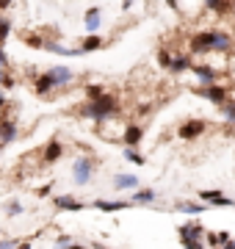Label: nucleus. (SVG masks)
Segmentation results:
<instances>
[{
  "instance_id": "obj_32",
  "label": "nucleus",
  "mask_w": 235,
  "mask_h": 249,
  "mask_svg": "<svg viewBox=\"0 0 235 249\" xmlns=\"http://www.w3.org/2000/svg\"><path fill=\"white\" fill-rule=\"evenodd\" d=\"M25 45L28 47H36V50H45V39H42L39 34H28L25 36Z\"/></svg>"
},
{
  "instance_id": "obj_47",
  "label": "nucleus",
  "mask_w": 235,
  "mask_h": 249,
  "mask_svg": "<svg viewBox=\"0 0 235 249\" xmlns=\"http://www.w3.org/2000/svg\"><path fill=\"white\" fill-rule=\"evenodd\" d=\"M233 9H235V0H233Z\"/></svg>"
},
{
  "instance_id": "obj_13",
  "label": "nucleus",
  "mask_w": 235,
  "mask_h": 249,
  "mask_svg": "<svg viewBox=\"0 0 235 249\" xmlns=\"http://www.w3.org/2000/svg\"><path fill=\"white\" fill-rule=\"evenodd\" d=\"M64 155V144L58 142V139H50V142L45 144V152H42V163L45 166H53V163H58Z\"/></svg>"
},
{
  "instance_id": "obj_23",
  "label": "nucleus",
  "mask_w": 235,
  "mask_h": 249,
  "mask_svg": "<svg viewBox=\"0 0 235 249\" xmlns=\"http://www.w3.org/2000/svg\"><path fill=\"white\" fill-rule=\"evenodd\" d=\"M130 202L133 205H150V202H155V191L152 188H133Z\"/></svg>"
},
{
  "instance_id": "obj_24",
  "label": "nucleus",
  "mask_w": 235,
  "mask_h": 249,
  "mask_svg": "<svg viewBox=\"0 0 235 249\" xmlns=\"http://www.w3.org/2000/svg\"><path fill=\"white\" fill-rule=\"evenodd\" d=\"M218 111H221V116H224V122L235 124V97L224 100V103H221V106H218Z\"/></svg>"
},
{
  "instance_id": "obj_31",
  "label": "nucleus",
  "mask_w": 235,
  "mask_h": 249,
  "mask_svg": "<svg viewBox=\"0 0 235 249\" xmlns=\"http://www.w3.org/2000/svg\"><path fill=\"white\" fill-rule=\"evenodd\" d=\"M0 86H3L6 91H14V89H17V78H14L9 70H6V72H3V80H0Z\"/></svg>"
},
{
  "instance_id": "obj_5",
  "label": "nucleus",
  "mask_w": 235,
  "mask_h": 249,
  "mask_svg": "<svg viewBox=\"0 0 235 249\" xmlns=\"http://www.w3.org/2000/svg\"><path fill=\"white\" fill-rule=\"evenodd\" d=\"M188 50H191V55H210L213 53V36H210V28L208 31H197V34L191 36Z\"/></svg>"
},
{
  "instance_id": "obj_35",
  "label": "nucleus",
  "mask_w": 235,
  "mask_h": 249,
  "mask_svg": "<svg viewBox=\"0 0 235 249\" xmlns=\"http://www.w3.org/2000/svg\"><path fill=\"white\" fill-rule=\"evenodd\" d=\"M72 244H78L72 235H58V238H55V247H72Z\"/></svg>"
},
{
  "instance_id": "obj_36",
  "label": "nucleus",
  "mask_w": 235,
  "mask_h": 249,
  "mask_svg": "<svg viewBox=\"0 0 235 249\" xmlns=\"http://www.w3.org/2000/svg\"><path fill=\"white\" fill-rule=\"evenodd\" d=\"M0 67H3V70H9L11 67V58H9V53H6V47L0 45Z\"/></svg>"
},
{
  "instance_id": "obj_4",
  "label": "nucleus",
  "mask_w": 235,
  "mask_h": 249,
  "mask_svg": "<svg viewBox=\"0 0 235 249\" xmlns=\"http://www.w3.org/2000/svg\"><path fill=\"white\" fill-rule=\"evenodd\" d=\"M205 130H208V122L205 119H185L177 127V139L180 142H197L199 136H205Z\"/></svg>"
},
{
  "instance_id": "obj_43",
  "label": "nucleus",
  "mask_w": 235,
  "mask_h": 249,
  "mask_svg": "<svg viewBox=\"0 0 235 249\" xmlns=\"http://www.w3.org/2000/svg\"><path fill=\"white\" fill-rule=\"evenodd\" d=\"M227 249H235V238H230V244H227Z\"/></svg>"
},
{
  "instance_id": "obj_33",
  "label": "nucleus",
  "mask_w": 235,
  "mask_h": 249,
  "mask_svg": "<svg viewBox=\"0 0 235 249\" xmlns=\"http://www.w3.org/2000/svg\"><path fill=\"white\" fill-rule=\"evenodd\" d=\"M210 208H235V199H230V196H218V199H213L210 202Z\"/></svg>"
},
{
  "instance_id": "obj_34",
  "label": "nucleus",
  "mask_w": 235,
  "mask_h": 249,
  "mask_svg": "<svg viewBox=\"0 0 235 249\" xmlns=\"http://www.w3.org/2000/svg\"><path fill=\"white\" fill-rule=\"evenodd\" d=\"M22 241H17V238H11V235H0V247L3 249H14V247H19Z\"/></svg>"
},
{
  "instance_id": "obj_11",
  "label": "nucleus",
  "mask_w": 235,
  "mask_h": 249,
  "mask_svg": "<svg viewBox=\"0 0 235 249\" xmlns=\"http://www.w3.org/2000/svg\"><path fill=\"white\" fill-rule=\"evenodd\" d=\"M53 208L61 211V213H78V211H83L86 205H83L81 199H75L72 194H61V196H53Z\"/></svg>"
},
{
  "instance_id": "obj_46",
  "label": "nucleus",
  "mask_w": 235,
  "mask_h": 249,
  "mask_svg": "<svg viewBox=\"0 0 235 249\" xmlns=\"http://www.w3.org/2000/svg\"><path fill=\"white\" fill-rule=\"evenodd\" d=\"M0 152H3V144H0Z\"/></svg>"
},
{
  "instance_id": "obj_37",
  "label": "nucleus",
  "mask_w": 235,
  "mask_h": 249,
  "mask_svg": "<svg viewBox=\"0 0 235 249\" xmlns=\"http://www.w3.org/2000/svg\"><path fill=\"white\" fill-rule=\"evenodd\" d=\"M53 186H55V183H45V186H39L36 196H42V199H45V196H50V194H53Z\"/></svg>"
},
{
  "instance_id": "obj_16",
  "label": "nucleus",
  "mask_w": 235,
  "mask_h": 249,
  "mask_svg": "<svg viewBox=\"0 0 235 249\" xmlns=\"http://www.w3.org/2000/svg\"><path fill=\"white\" fill-rule=\"evenodd\" d=\"M114 188L117 191H133V188H138L141 183H138V178L136 175H127V172H119V175H114Z\"/></svg>"
},
{
  "instance_id": "obj_40",
  "label": "nucleus",
  "mask_w": 235,
  "mask_h": 249,
  "mask_svg": "<svg viewBox=\"0 0 235 249\" xmlns=\"http://www.w3.org/2000/svg\"><path fill=\"white\" fill-rule=\"evenodd\" d=\"M0 108H9V97H6V89L0 86Z\"/></svg>"
},
{
  "instance_id": "obj_6",
  "label": "nucleus",
  "mask_w": 235,
  "mask_h": 249,
  "mask_svg": "<svg viewBox=\"0 0 235 249\" xmlns=\"http://www.w3.org/2000/svg\"><path fill=\"white\" fill-rule=\"evenodd\" d=\"M210 36H213V53L216 55H227L235 47V36L224 28H210Z\"/></svg>"
},
{
  "instance_id": "obj_27",
  "label": "nucleus",
  "mask_w": 235,
  "mask_h": 249,
  "mask_svg": "<svg viewBox=\"0 0 235 249\" xmlns=\"http://www.w3.org/2000/svg\"><path fill=\"white\" fill-rule=\"evenodd\" d=\"M125 158L130 160V163H136V166H144L147 163V158L136 150V147H125Z\"/></svg>"
},
{
  "instance_id": "obj_28",
  "label": "nucleus",
  "mask_w": 235,
  "mask_h": 249,
  "mask_svg": "<svg viewBox=\"0 0 235 249\" xmlns=\"http://www.w3.org/2000/svg\"><path fill=\"white\" fill-rule=\"evenodd\" d=\"M22 211H25V208H22V202H19V199H11V202L6 205V216H9V219L22 216Z\"/></svg>"
},
{
  "instance_id": "obj_12",
  "label": "nucleus",
  "mask_w": 235,
  "mask_h": 249,
  "mask_svg": "<svg viewBox=\"0 0 235 249\" xmlns=\"http://www.w3.org/2000/svg\"><path fill=\"white\" fill-rule=\"evenodd\" d=\"M191 72L197 75L199 86H210V83H218V70L216 67H210V64H194Z\"/></svg>"
},
{
  "instance_id": "obj_22",
  "label": "nucleus",
  "mask_w": 235,
  "mask_h": 249,
  "mask_svg": "<svg viewBox=\"0 0 235 249\" xmlns=\"http://www.w3.org/2000/svg\"><path fill=\"white\" fill-rule=\"evenodd\" d=\"M194 67V61H191V53H180V55H174L172 58V67H169V72L172 75H180V72L191 70Z\"/></svg>"
},
{
  "instance_id": "obj_30",
  "label": "nucleus",
  "mask_w": 235,
  "mask_h": 249,
  "mask_svg": "<svg viewBox=\"0 0 235 249\" xmlns=\"http://www.w3.org/2000/svg\"><path fill=\"white\" fill-rule=\"evenodd\" d=\"M218 196H221V188H205V191H199V199H202V202H213V199H218Z\"/></svg>"
},
{
  "instance_id": "obj_3",
  "label": "nucleus",
  "mask_w": 235,
  "mask_h": 249,
  "mask_svg": "<svg viewBox=\"0 0 235 249\" xmlns=\"http://www.w3.org/2000/svg\"><path fill=\"white\" fill-rule=\"evenodd\" d=\"M205 227L197 222H185L177 227V235H180V244L183 247H205Z\"/></svg>"
},
{
  "instance_id": "obj_19",
  "label": "nucleus",
  "mask_w": 235,
  "mask_h": 249,
  "mask_svg": "<svg viewBox=\"0 0 235 249\" xmlns=\"http://www.w3.org/2000/svg\"><path fill=\"white\" fill-rule=\"evenodd\" d=\"M105 47V39L100 34H86L83 36V42H81V50H83V55L86 53H97V50H102Z\"/></svg>"
},
{
  "instance_id": "obj_17",
  "label": "nucleus",
  "mask_w": 235,
  "mask_h": 249,
  "mask_svg": "<svg viewBox=\"0 0 235 249\" xmlns=\"http://www.w3.org/2000/svg\"><path fill=\"white\" fill-rule=\"evenodd\" d=\"M47 72L53 75V80H55V86H58V89H64V86H69V83L75 80V72L69 70V67H50Z\"/></svg>"
},
{
  "instance_id": "obj_25",
  "label": "nucleus",
  "mask_w": 235,
  "mask_h": 249,
  "mask_svg": "<svg viewBox=\"0 0 235 249\" xmlns=\"http://www.w3.org/2000/svg\"><path fill=\"white\" fill-rule=\"evenodd\" d=\"M83 94H86V100H97V97L105 94V86H102V83H86Z\"/></svg>"
},
{
  "instance_id": "obj_41",
  "label": "nucleus",
  "mask_w": 235,
  "mask_h": 249,
  "mask_svg": "<svg viewBox=\"0 0 235 249\" xmlns=\"http://www.w3.org/2000/svg\"><path fill=\"white\" fill-rule=\"evenodd\" d=\"M14 6V0H0V11H9Z\"/></svg>"
},
{
  "instance_id": "obj_21",
  "label": "nucleus",
  "mask_w": 235,
  "mask_h": 249,
  "mask_svg": "<svg viewBox=\"0 0 235 249\" xmlns=\"http://www.w3.org/2000/svg\"><path fill=\"white\" fill-rule=\"evenodd\" d=\"M45 50L47 53H55V55H83L81 47H64L58 39L55 42H45Z\"/></svg>"
},
{
  "instance_id": "obj_14",
  "label": "nucleus",
  "mask_w": 235,
  "mask_h": 249,
  "mask_svg": "<svg viewBox=\"0 0 235 249\" xmlns=\"http://www.w3.org/2000/svg\"><path fill=\"white\" fill-rule=\"evenodd\" d=\"M58 86H55V80L50 72H42V75H36L34 78V91H36V97H47L50 91H55Z\"/></svg>"
},
{
  "instance_id": "obj_29",
  "label": "nucleus",
  "mask_w": 235,
  "mask_h": 249,
  "mask_svg": "<svg viewBox=\"0 0 235 249\" xmlns=\"http://www.w3.org/2000/svg\"><path fill=\"white\" fill-rule=\"evenodd\" d=\"M172 58H174V55L169 53L166 47H161V50H158V67H161V70H169V67H172Z\"/></svg>"
},
{
  "instance_id": "obj_48",
  "label": "nucleus",
  "mask_w": 235,
  "mask_h": 249,
  "mask_svg": "<svg viewBox=\"0 0 235 249\" xmlns=\"http://www.w3.org/2000/svg\"><path fill=\"white\" fill-rule=\"evenodd\" d=\"M0 232H3V230H0Z\"/></svg>"
},
{
  "instance_id": "obj_20",
  "label": "nucleus",
  "mask_w": 235,
  "mask_h": 249,
  "mask_svg": "<svg viewBox=\"0 0 235 249\" xmlns=\"http://www.w3.org/2000/svg\"><path fill=\"white\" fill-rule=\"evenodd\" d=\"M210 205L208 202H191V199H183V202L174 205V211H180V213H188V216H197V213H205Z\"/></svg>"
},
{
  "instance_id": "obj_39",
  "label": "nucleus",
  "mask_w": 235,
  "mask_h": 249,
  "mask_svg": "<svg viewBox=\"0 0 235 249\" xmlns=\"http://www.w3.org/2000/svg\"><path fill=\"white\" fill-rule=\"evenodd\" d=\"M230 238H233V235H230L227 230H221V232H218V247H227V244H230Z\"/></svg>"
},
{
  "instance_id": "obj_26",
  "label": "nucleus",
  "mask_w": 235,
  "mask_h": 249,
  "mask_svg": "<svg viewBox=\"0 0 235 249\" xmlns=\"http://www.w3.org/2000/svg\"><path fill=\"white\" fill-rule=\"evenodd\" d=\"M11 36V17H6V14H0V45H6Z\"/></svg>"
},
{
  "instance_id": "obj_44",
  "label": "nucleus",
  "mask_w": 235,
  "mask_h": 249,
  "mask_svg": "<svg viewBox=\"0 0 235 249\" xmlns=\"http://www.w3.org/2000/svg\"><path fill=\"white\" fill-rule=\"evenodd\" d=\"M3 116H6V108H0V119H3Z\"/></svg>"
},
{
  "instance_id": "obj_42",
  "label": "nucleus",
  "mask_w": 235,
  "mask_h": 249,
  "mask_svg": "<svg viewBox=\"0 0 235 249\" xmlns=\"http://www.w3.org/2000/svg\"><path fill=\"white\" fill-rule=\"evenodd\" d=\"M130 6H133V0H122V11H130Z\"/></svg>"
},
{
  "instance_id": "obj_8",
  "label": "nucleus",
  "mask_w": 235,
  "mask_h": 249,
  "mask_svg": "<svg viewBox=\"0 0 235 249\" xmlns=\"http://www.w3.org/2000/svg\"><path fill=\"white\" fill-rule=\"evenodd\" d=\"M91 208H97L100 213H119V211H127V208H133V202L130 199H94L91 202Z\"/></svg>"
},
{
  "instance_id": "obj_45",
  "label": "nucleus",
  "mask_w": 235,
  "mask_h": 249,
  "mask_svg": "<svg viewBox=\"0 0 235 249\" xmlns=\"http://www.w3.org/2000/svg\"><path fill=\"white\" fill-rule=\"evenodd\" d=\"M3 72H6V70H3V67H0V80H3Z\"/></svg>"
},
{
  "instance_id": "obj_15",
  "label": "nucleus",
  "mask_w": 235,
  "mask_h": 249,
  "mask_svg": "<svg viewBox=\"0 0 235 249\" xmlns=\"http://www.w3.org/2000/svg\"><path fill=\"white\" fill-rule=\"evenodd\" d=\"M83 25H86L89 34H97L100 25H102V11H100V6H89V9H86V14H83Z\"/></svg>"
},
{
  "instance_id": "obj_1",
  "label": "nucleus",
  "mask_w": 235,
  "mask_h": 249,
  "mask_svg": "<svg viewBox=\"0 0 235 249\" xmlns=\"http://www.w3.org/2000/svg\"><path fill=\"white\" fill-rule=\"evenodd\" d=\"M117 111H119V97L111 94V91H105V94L97 97V100H86V103L78 108V114H81L83 119H91V122H97V124L108 122Z\"/></svg>"
},
{
  "instance_id": "obj_7",
  "label": "nucleus",
  "mask_w": 235,
  "mask_h": 249,
  "mask_svg": "<svg viewBox=\"0 0 235 249\" xmlns=\"http://www.w3.org/2000/svg\"><path fill=\"white\" fill-rule=\"evenodd\" d=\"M197 94L202 100H208L213 106H221L224 100H230V89H227L224 83H210V86H199Z\"/></svg>"
},
{
  "instance_id": "obj_9",
  "label": "nucleus",
  "mask_w": 235,
  "mask_h": 249,
  "mask_svg": "<svg viewBox=\"0 0 235 249\" xmlns=\"http://www.w3.org/2000/svg\"><path fill=\"white\" fill-rule=\"evenodd\" d=\"M141 142H144V127L136 124V122L125 124V130L119 136V144H125V147H138Z\"/></svg>"
},
{
  "instance_id": "obj_2",
  "label": "nucleus",
  "mask_w": 235,
  "mask_h": 249,
  "mask_svg": "<svg viewBox=\"0 0 235 249\" xmlns=\"http://www.w3.org/2000/svg\"><path fill=\"white\" fill-rule=\"evenodd\" d=\"M94 172H97V160H94V158H89V155L75 158V163H72V180H75V186H89L91 178H94Z\"/></svg>"
},
{
  "instance_id": "obj_10",
  "label": "nucleus",
  "mask_w": 235,
  "mask_h": 249,
  "mask_svg": "<svg viewBox=\"0 0 235 249\" xmlns=\"http://www.w3.org/2000/svg\"><path fill=\"white\" fill-rule=\"evenodd\" d=\"M17 139H19V124L14 122V119H9V116H3V119H0V144L9 147V144H14Z\"/></svg>"
},
{
  "instance_id": "obj_38",
  "label": "nucleus",
  "mask_w": 235,
  "mask_h": 249,
  "mask_svg": "<svg viewBox=\"0 0 235 249\" xmlns=\"http://www.w3.org/2000/svg\"><path fill=\"white\" fill-rule=\"evenodd\" d=\"M205 247H218V232H205Z\"/></svg>"
},
{
  "instance_id": "obj_18",
  "label": "nucleus",
  "mask_w": 235,
  "mask_h": 249,
  "mask_svg": "<svg viewBox=\"0 0 235 249\" xmlns=\"http://www.w3.org/2000/svg\"><path fill=\"white\" fill-rule=\"evenodd\" d=\"M205 9L213 11L216 17H227V14H235L233 0H205Z\"/></svg>"
}]
</instances>
